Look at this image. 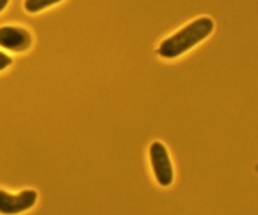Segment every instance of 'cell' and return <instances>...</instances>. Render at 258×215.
Here are the masks:
<instances>
[{
	"label": "cell",
	"mask_w": 258,
	"mask_h": 215,
	"mask_svg": "<svg viewBox=\"0 0 258 215\" xmlns=\"http://www.w3.org/2000/svg\"><path fill=\"white\" fill-rule=\"evenodd\" d=\"M214 29V23L211 18H199L186 25L170 38L164 40L159 47L158 53L163 58H176L184 54L202 40L206 39Z\"/></svg>",
	"instance_id": "6da1fadb"
},
{
	"label": "cell",
	"mask_w": 258,
	"mask_h": 215,
	"mask_svg": "<svg viewBox=\"0 0 258 215\" xmlns=\"http://www.w3.org/2000/svg\"><path fill=\"white\" fill-rule=\"evenodd\" d=\"M150 159L153 165L154 174H155L156 181L161 186H169L173 183L174 173L171 161L169 159V154L165 146L159 141L151 144L150 146Z\"/></svg>",
	"instance_id": "7a4b0ae2"
},
{
	"label": "cell",
	"mask_w": 258,
	"mask_h": 215,
	"mask_svg": "<svg viewBox=\"0 0 258 215\" xmlns=\"http://www.w3.org/2000/svg\"><path fill=\"white\" fill-rule=\"evenodd\" d=\"M37 201V193L34 190H24L18 195H12L0 190V214L14 215L23 213L32 208Z\"/></svg>",
	"instance_id": "3957f363"
},
{
	"label": "cell",
	"mask_w": 258,
	"mask_h": 215,
	"mask_svg": "<svg viewBox=\"0 0 258 215\" xmlns=\"http://www.w3.org/2000/svg\"><path fill=\"white\" fill-rule=\"evenodd\" d=\"M32 44V37L23 28L3 27L0 28V47L13 52H22Z\"/></svg>",
	"instance_id": "277c9868"
},
{
	"label": "cell",
	"mask_w": 258,
	"mask_h": 215,
	"mask_svg": "<svg viewBox=\"0 0 258 215\" xmlns=\"http://www.w3.org/2000/svg\"><path fill=\"white\" fill-rule=\"evenodd\" d=\"M59 2H62V0H25L24 8L27 12L37 13Z\"/></svg>",
	"instance_id": "5b68a950"
},
{
	"label": "cell",
	"mask_w": 258,
	"mask_h": 215,
	"mask_svg": "<svg viewBox=\"0 0 258 215\" xmlns=\"http://www.w3.org/2000/svg\"><path fill=\"white\" fill-rule=\"evenodd\" d=\"M10 64H12V58L0 52V70L5 69V68Z\"/></svg>",
	"instance_id": "8992f818"
},
{
	"label": "cell",
	"mask_w": 258,
	"mask_h": 215,
	"mask_svg": "<svg viewBox=\"0 0 258 215\" xmlns=\"http://www.w3.org/2000/svg\"><path fill=\"white\" fill-rule=\"evenodd\" d=\"M8 2H9V0H0V12H2L5 7H7Z\"/></svg>",
	"instance_id": "52a82bcc"
}]
</instances>
